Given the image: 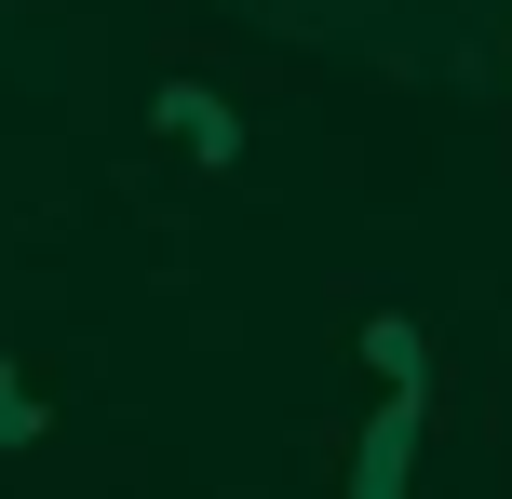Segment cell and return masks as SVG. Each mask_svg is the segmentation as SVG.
Masks as SVG:
<instances>
[{
    "label": "cell",
    "mask_w": 512,
    "mask_h": 499,
    "mask_svg": "<svg viewBox=\"0 0 512 499\" xmlns=\"http://www.w3.org/2000/svg\"><path fill=\"white\" fill-rule=\"evenodd\" d=\"M364 365H378L391 392H432V338H418V311H364Z\"/></svg>",
    "instance_id": "3957f363"
},
{
    "label": "cell",
    "mask_w": 512,
    "mask_h": 499,
    "mask_svg": "<svg viewBox=\"0 0 512 499\" xmlns=\"http://www.w3.org/2000/svg\"><path fill=\"white\" fill-rule=\"evenodd\" d=\"M149 122L176 135L189 162H216V176H230V162H243V108L216 95V81H162V95H149Z\"/></svg>",
    "instance_id": "6da1fadb"
},
{
    "label": "cell",
    "mask_w": 512,
    "mask_h": 499,
    "mask_svg": "<svg viewBox=\"0 0 512 499\" xmlns=\"http://www.w3.org/2000/svg\"><path fill=\"white\" fill-rule=\"evenodd\" d=\"M405 473H418V392H391L351 446V499H405Z\"/></svg>",
    "instance_id": "7a4b0ae2"
},
{
    "label": "cell",
    "mask_w": 512,
    "mask_h": 499,
    "mask_svg": "<svg viewBox=\"0 0 512 499\" xmlns=\"http://www.w3.org/2000/svg\"><path fill=\"white\" fill-rule=\"evenodd\" d=\"M0 446H41V392H27V365H0Z\"/></svg>",
    "instance_id": "277c9868"
},
{
    "label": "cell",
    "mask_w": 512,
    "mask_h": 499,
    "mask_svg": "<svg viewBox=\"0 0 512 499\" xmlns=\"http://www.w3.org/2000/svg\"><path fill=\"white\" fill-rule=\"evenodd\" d=\"M499 68H512V54H499Z\"/></svg>",
    "instance_id": "5b68a950"
}]
</instances>
